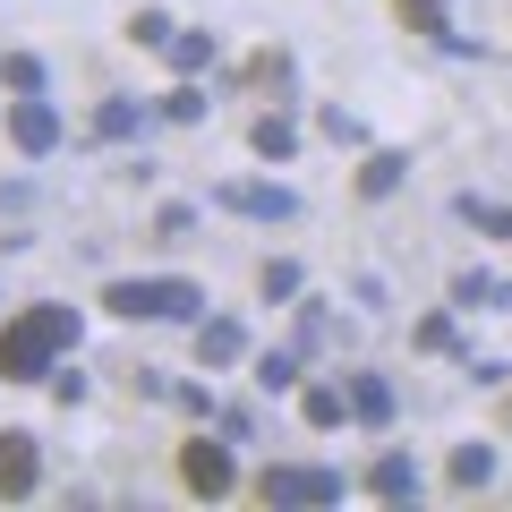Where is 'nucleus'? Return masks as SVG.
Masks as SVG:
<instances>
[{"label":"nucleus","instance_id":"f257e3e1","mask_svg":"<svg viewBox=\"0 0 512 512\" xmlns=\"http://www.w3.org/2000/svg\"><path fill=\"white\" fill-rule=\"evenodd\" d=\"M77 342V308H26L18 325L0 333V384H35L52 376V359Z\"/></svg>","mask_w":512,"mask_h":512},{"label":"nucleus","instance_id":"f03ea898","mask_svg":"<svg viewBox=\"0 0 512 512\" xmlns=\"http://www.w3.org/2000/svg\"><path fill=\"white\" fill-rule=\"evenodd\" d=\"M103 308L111 316H128V325H137V316H154V325H180V316H205V291L197 282H111L103 291Z\"/></svg>","mask_w":512,"mask_h":512},{"label":"nucleus","instance_id":"7ed1b4c3","mask_svg":"<svg viewBox=\"0 0 512 512\" xmlns=\"http://www.w3.org/2000/svg\"><path fill=\"white\" fill-rule=\"evenodd\" d=\"M214 205L222 214H248V222H291V188H265V180H222L214 188Z\"/></svg>","mask_w":512,"mask_h":512},{"label":"nucleus","instance_id":"20e7f679","mask_svg":"<svg viewBox=\"0 0 512 512\" xmlns=\"http://www.w3.org/2000/svg\"><path fill=\"white\" fill-rule=\"evenodd\" d=\"M265 504H342V470H265Z\"/></svg>","mask_w":512,"mask_h":512},{"label":"nucleus","instance_id":"39448f33","mask_svg":"<svg viewBox=\"0 0 512 512\" xmlns=\"http://www.w3.org/2000/svg\"><path fill=\"white\" fill-rule=\"evenodd\" d=\"M35 478H43L35 436L26 427H0V495H35Z\"/></svg>","mask_w":512,"mask_h":512},{"label":"nucleus","instance_id":"423d86ee","mask_svg":"<svg viewBox=\"0 0 512 512\" xmlns=\"http://www.w3.org/2000/svg\"><path fill=\"white\" fill-rule=\"evenodd\" d=\"M180 478H188L197 495H231V478H239V470H231V444H205V436H197V444L180 453Z\"/></svg>","mask_w":512,"mask_h":512},{"label":"nucleus","instance_id":"0eeeda50","mask_svg":"<svg viewBox=\"0 0 512 512\" xmlns=\"http://www.w3.org/2000/svg\"><path fill=\"white\" fill-rule=\"evenodd\" d=\"M9 137H18V154H52L60 146V111L52 103H18L9 111Z\"/></svg>","mask_w":512,"mask_h":512},{"label":"nucleus","instance_id":"6e6552de","mask_svg":"<svg viewBox=\"0 0 512 512\" xmlns=\"http://www.w3.org/2000/svg\"><path fill=\"white\" fill-rule=\"evenodd\" d=\"M367 487H376L384 504H410V495H419V461H410V453H384L376 470H367Z\"/></svg>","mask_w":512,"mask_h":512},{"label":"nucleus","instance_id":"1a4fd4ad","mask_svg":"<svg viewBox=\"0 0 512 512\" xmlns=\"http://www.w3.org/2000/svg\"><path fill=\"white\" fill-rule=\"evenodd\" d=\"M197 359H205V367H231V359H248V333H239L231 316H214V325H197Z\"/></svg>","mask_w":512,"mask_h":512},{"label":"nucleus","instance_id":"9d476101","mask_svg":"<svg viewBox=\"0 0 512 512\" xmlns=\"http://www.w3.org/2000/svg\"><path fill=\"white\" fill-rule=\"evenodd\" d=\"M402 18L419 26V35H436L444 52H470V35H453V18H444V0H402Z\"/></svg>","mask_w":512,"mask_h":512},{"label":"nucleus","instance_id":"9b49d317","mask_svg":"<svg viewBox=\"0 0 512 512\" xmlns=\"http://www.w3.org/2000/svg\"><path fill=\"white\" fill-rule=\"evenodd\" d=\"M350 410H359L367 427H384V419H393V384H384V376H359V384H350Z\"/></svg>","mask_w":512,"mask_h":512},{"label":"nucleus","instance_id":"f8f14e48","mask_svg":"<svg viewBox=\"0 0 512 512\" xmlns=\"http://www.w3.org/2000/svg\"><path fill=\"white\" fill-rule=\"evenodd\" d=\"M163 60H171V69H180V77H197L205 60H214V35H180V26H171V43H163Z\"/></svg>","mask_w":512,"mask_h":512},{"label":"nucleus","instance_id":"ddd939ff","mask_svg":"<svg viewBox=\"0 0 512 512\" xmlns=\"http://www.w3.org/2000/svg\"><path fill=\"white\" fill-rule=\"evenodd\" d=\"M504 282H495V274H453V308H504Z\"/></svg>","mask_w":512,"mask_h":512},{"label":"nucleus","instance_id":"4468645a","mask_svg":"<svg viewBox=\"0 0 512 512\" xmlns=\"http://www.w3.org/2000/svg\"><path fill=\"white\" fill-rule=\"evenodd\" d=\"M453 214L470 222V231H495V239H512V205H487V197H453Z\"/></svg>","mask_w":512,"mask_h":512},{"label":"nucleus","instance_id":"2eb2a0df","mask_svg":"<svg viewBox=\"0 0 512 512\" xmlns=\"http://www.w3.org/2000/svg\"><path fill=\"white\" fill-rule=\"evenodd\" d=\"M402 154H367V171H359V188H367V197H393V188H402Z\"/></svg>","mask_w":512,"mask_h":512},{"label":"nucleus","instance_id":"dca6fc26","mask_svg":"<svg viewBox=\"0 0 512 512\" xmlns=\"http://www.w3.org/2000/svg\"><path fill=\"white\" fill-rule=\"evenodd\" d=\"M487 478H495V453L487 444H461L453 453V487H487Z\"/></svg>","mask_w":512,"mask_h":512},{"label":"nucleus","instance_id":"f3484780","mask_svg":"<svg viewBox=\"0 0 512 512\" xmlns=\"http://www.w3.org/2000/svg\"><path fill=\"white\" fill-rule=\"evenodd\" d=\"M248 146L265 154V163H282V154H291L299 137H291V120H256V128H248Z\"/></svg>","mask_w":512,"mask_h":512},{"label":"nucleus","instance_id":"a211bd4d","mask_svg":"<svg viewBox=\"0 0 512 512\" xmlns=\"http://www.w3.org/2000/svg\"><path fill=\"white\" fill-rule=\"evenodd\" d=\"M94 128L120 146V137H137V128H146V111H137V103H103V111H94Z\"/></svg>","mask_w":512,"mask_h":512},{"label":"nucleus","instance_id":"6ab92c4d","mask_svg":"<svg viewBox=\"0 0 512 512\" xmlns=\"http://www.w3.org/2000/svg\"><path fill=\"white\" fill-rule=\"evenodd\" d=\"M308 427H342V393H333V384H308Z\"/></svg>","mask_w":512,"mask_h":512},{"label":"nucleus","instance_id":"aec40b11","mask_svg":"<svg viewBox=\"0 0 512 512\" xmlns=\"http://www.w3.org/2000/svg\"><path fill=\"white\" fill-rule=\"evenodd\" d=\"M291 376H299V359H291V350H265V359H256V384H265V393H282Z\"/></svg>","mask_w":512,"mask_h":512},{"label":"nucleus","instance_id":"412c9836","mask_svg":"<svg viewBox=\"0 0 512 512\" xmlns=\"http://www.w3.org/2000/svg\"><path fill=\"white\" fill-rule=\"evenodd\" d=\"M163 120H205V94H197V86H180V94H163Z\"/></svg>","mask_w":512,"mask_h":512},{"label":"nucleus","instance_id":"4be33fe9","mask_svg":"<svg viewBox=\"0 0 512 512\" xmlns=\"http://www.w3.org/2000/svg\"><path fill=\"white\" fill-rule=\"evenodd\" d=\"M128 35H137V43H146V52H163V43H171V18H154V9H146V18H137V26H128Z\"/></svg>","mask_w":512,"mask_h":512},{"label":"nucleus","instance_id":"5701e85b","mask_svg":"<svg viewBox=\"0 0 512 512\" xmlns=\"http://www.w3.org/2000/svg\"><path fill=\"white\" fill-rule=\"evenodd\" d=\"M299 291V265H265V299H291Z\"/></svg>","mask_w":512,"mask_h":512},{"label":"nucleus","instance_id":"b1692460","mask_svg":"<svg viewBox=\"0 0 512 512\" xmlns=\"http://www.w3.org/2000/svg\"><path fill=\"white\" fill-rule=\"evenodd\" d=\"M0 77H9V86H18V94H35V86H43V69H35V60H26V52L9 60V69H0Z\"/></svg>","mask_w":512,"mask_h":512}]
</instances>
